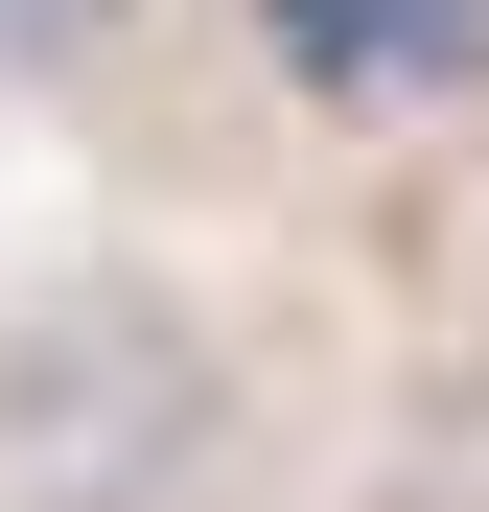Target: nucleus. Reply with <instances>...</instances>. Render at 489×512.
Returning <instances> with one entry per match:
<instances>
[{"mask_svg": "<svg viewBox=\"0 0 489 512\" xmlns=\"http://www.w3.org/2000/svg\"><path fill=\"white\" fill-rule=\"evenodd\" d=\"M373 512H489V373H420V396H396Z\"/></svg>", "mask_w": 489, "mask_h": 512, "instance_id": "f03ea898", "label": "nucleus"}, {"mask_svg": "<svg viewBox=\"0 0 489 512\" xmlns=\"http://www.w3.org/2000/svg\"><path fill=\"white\" fill-rule=\"evenodd\" d=\"M210 466H233V350L163 280L0 303V512H187Z\"/></svg>", "mask_w": 489, "mask_h": 512, "instance_id": "f257e3e1", "label": "nucleus"}, {"mask_svg": "<svg viewBox=\"0 0 489 512\" xmlns=\"http://www.w3.org/2000/svg\"><path fill=\"white\" fill-rule=\"evenodd\" d=\"M140 47V0H0V94H94Z\"/></svg>", "mask_w": 489, "mask_h": 512, "instance_id": "7ed1b4c3", "label": "nucleus"}]
</instances>
